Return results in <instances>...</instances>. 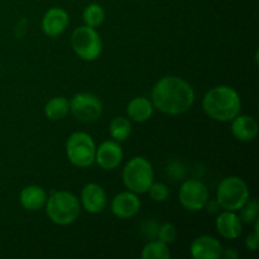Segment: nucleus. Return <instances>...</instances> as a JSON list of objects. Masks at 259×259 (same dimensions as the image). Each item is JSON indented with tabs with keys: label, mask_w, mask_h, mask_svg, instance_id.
Instances as JSON below:
<instances>
[{
	"label": "nucleus",
	"mask_w": 259,
	"mask_h": 259,
	"mask_svg": "<svg viewBox=\"0 0 259 259\" xmlns=\"http://www.w3.org/2000/svg\"><path fill=\"white\" fill-rule=\"evenodd\" d=\"M194 89L189 82L176 76L161 78L152 90L153 106L168 115L186 113L194 105Z\"/></svg>",
	"instance_id": "f257e3e1"
},
{
	"label": "nucleus",
	"mask_w": 259,
	"mask_h": 259,
	"mask_svg": "<svg viewBox=\"0 0 259 259\" xmlns=\"http://www.w3.org/2000/svg\"><path fill=\"white\" fill-rule=\"evenodd\" d=\"M240 96L230 86L212 88L202 99V108L211 119L218 121H232L240 113Z\"/></svg>",
	"instance_id": "f03ea898"
},
{
	"label": "nucleus",
	"mask_w": 259,
	"mask_h": 259,
	"mask_svg": "<svg viewBox=\"0 0 259 259\" xmlns=\"http://www.w3.org/2000/svg\"><path fill=\"white\" fill-rule=\"evenodd\" d=\"M46 211L51 222L57 225H70L80 215V204L75 195L67 191L53 192L46 201Z\"/></svg>",
	"instance_id": "7ed1b4c3"
},
{
	"label": "nucleus",
	"mask_w": 259,
	"mask_h": 259,
	"mask_svg": "<svg viewBox=\"0 0 259 259\" xmlns=\"http://www.w3.org/2000/svg\"><path fill=\"white\" fill-rule=\"evenodd\" d=\"M249 200V189L240 177H225L218 186L217 201L228 211H237Z\"/></svg>",
	"instance_id": "20e7f679"
},
{
	"label": "nucleus",
	"mask_w": 259,
	"mask_h": 259,
	"mask_svg": "<svg viewBox=\"0 0 259 259\" xmlns=\"http://www.w3.org/2000/svg\"><path fill=\"white\" fill-rule=\"evenodd\" d=\"M153 168L144 157H133L123 169V182L129 191L134 194L148 192L153 184Z\"/></svg>",
	"instance_id": "39448f33"
},
{
	"label": "nucleus",
	"mask_w": 259,
	"mask_h": 259,
	"mask_svg": "<svg viewBox=\"0 0 259 259\" xmlns=\"http://www.w3.org/2000/svg\"><path fill=\"white\" fill-rule=\"evenodd\" d=\"M66 153L71 163L76 167H89L95 162L96 147L88 133L76 132L71 134L66 143Z\"/></svg>",
	"instance_id": "423d86ee"
},
{
	"label": "nucleus",
	"mask_w": 259,
	"mask_h": 259,
	"mask_svg": "<svg viewBox=\"0 0 259 259\" xmlns=\"http://www.w3.org/2000/svg\"><path fill=\"white\" fill-rule=\"evenodd\" d=\"M71 45L80 58L85 61H94L100 56L103 42L95 28L83 25L73 30L71 35Z\"/></svg>",
	"instance_id": "0eeeda50"
},
{
	"label": "nucleus",
	"mask_w": 259,
	"mask_h": 259,
	"mask_svg": "<svg viewBox=\"0 0 259 259\" xmlns=\"http://www.w3.org/2000/svg\"><path fill=\"white\" fill-rule=\"evenodd\" d=\"M70 111L82 123H93L100 118L103 104L98 96L88 93L76 94L70 101Z\"/></svg>",
	"instance_id": "6e6552de"
},
{
	"label": "nucleus",
	"mask_w": 259,
	"mask_h": 259,
	"mask_svg": "<svg viewBox=\"0 0 259 259\" xmlns=\"http://www.w3.org/2000/svg\"><path fill=\"white\" fill-rule=\"evenodd\" d=\"M180 202L189 211H200L209 202V190L199 180H187L180 189Z\"/></svg>",
	"instance_id": "1a4fd4ad"
},
{
	"label": "nucleus",
	"mask_w": 259,
	"mask_h": 259,
	"mask_svg": "<svg viewBox=\"0 0 259 259\" xmlns=\"http://www.w3.org/2000/svg\"><path fill=\"white\" fill-rule=\"evenodd\" d=\"M123 159V149L116 141L103 142L98 147L95 153V161L104 169H114L120 164Z\"/></svg>",
	"instance_id": "9d476101"
},
{
	"label": "nucleus",
	"mask_w": 259,
	"mask_h": 259,
	"mask_svg": "<svg viewBox=\"0 0 259 259\" xmlns=\"http://www.w3.org/2000/svg\"><path fill=\"white\" fill-rule=\"evenodd\" d=\"M141 209V200L132 191L120 192L111 201V211L120 219H129L138 214Z\"/></svg>",
	"instance_id": "9b49d317"
},
{
	"label": "nucleus",
	"mask_w": 259,
	"mask_h": 259,
	"mask_svg": "<svg viewBox=\"0 0 259 259\" xmlns=\"http://www.w3.org/2000/svg\"><path fill=\"white\" fill-rule=\"evenodd\" d=\"M223 247L219 240L210 235H201L191 243V255L195 259H218L222 257Z\"/></svg>",
	"instance_id": "f8f14e48"
},
{
	"label": "nucleus",
	"mask_w": 259,
	"mask_h": 259,
	"mask_svg": "<svg viewBox=\"0 0 259 259\" xmlns=\"http://www.w3.org/2000/svg\"><path fill=\"white\" fill-rule=\"evenodd\" d=\"M68 22H70V19H68V14L65 9L51 8L43 17L42 29L48 37H57L65 32Z\"/></svg>",
	"instance_id": "ddd939ff"
},
{
	"label": "nucleus",
	"mask_w": 259,
	"mask_h": 259,
	"mask_svg": "<svg viewBox=\"0 0 259 259\" xmlns=\"http://www.w3.org/2000/svg\"><path fill=\"white\" fill-rule=\"evenodd\" d=\"M83 209L90 214H98L105 209L106 194L98 184H88L81 192Z\"/></svg>",
	"instance_id": "4468645a"
},
{
	"label": "nucleus",
	"mask_w": 259,
	"mask_h": 259,
	"mask_svg": "<svg viewBox=\"0 0 259 259\" xmlns=\"http://www.w3.org/2000/svg\"><path fill=\"white\" fill-rule=\"evenodd\" d=\"M215 224L219 234L227 239H237L242 234V220L234 211L225 210L217 218Z\"/></svg>",
	"instance_id": "2eb2a0df"
},
{
	"label": "nucleus",
	"mask_w": 259,
	"mask_h": 259,
	"mask_svg": "<svg viewBox=\"0 0 259 259\" xmlns=\"http://www.w3.org/2000/svg\"><path fill=\"white\" fill-rule=\"evenodd\" d=\"M232 121V133L238 141L250 142L257 137L258 124L254 118L238 114Z\"/></svg>",
	"instance_id": "dca6fc26"
},
{
	"label": "nucleus",
	"mask_w": 259,
	"mask_h": 259,
	"mask_svg": "<svg viewBox=\"0 0 259 259\" xmlns=\"http://www.w3.org/2000/svg\"><path fill=\"white\" fill-rule=\"evenodd\" d=\"M19 200L24 209L29 210V211H38L46 205L47 194L40 186L30 185V186L24 187L22 190Z\"/></svg>",
	"instance_id": "f3484780"
},
{
	"label": "nucleus",
	"mask_w": 259,
	"mask_h": 259,
	"mask_svg": "<svg viewBox=\"0 0 259 259\" xmlns=\"http://www.w3.org/2000/svg\"><path fill=\"white\" fill-rule=\"evenodd\" d=\"M126 113L132 120L137 123H143L148 120L153 114V104L147 98H134L129 101L126 106Z\"/></svg>",
	"instance_id": "a211bd4d"
},
{
	"label": "nucleus",
	"mask_w": 259,
	"mask_h": 259,
	"mask_svg": "<svg viewBox=\"0 0 259 259\" xmlns=\"http://www.w3.org/2000/svg\"><path fill=\"white\" fill-rule=\"evenodd\" d=\"M70 111V101L62 96L53 98L46 104L45 113L50 120H61Z\"/></svg>",
	"instance_id": "6ab92c4d"
},
{
	"label": "nucleus",
	"mask_w": 259,
	"mask_h": 259,
	"mask_svg": "<svg viewBox=\"0 0 259 259\" xmlns=\"http://www.w3.org/2000/svg\"><path fill=\"white\" fill-rule=\"evenodd\" d=\"M142 258L143 259H168L171 258L168 247L166 243L161 240H152L148 244L144 245L142 250Z\"/></svg>",
	"instance_id": "aec40b11"
},
{
	"label": "nucleus",
	"mask_w": 259,
	"mask_h": 259,
	"mask_svg": "<svg viewBox=\"0 0 259 259\" xmlns=\"http://www.w3.org/2000/svg\"><path fill=\"white\" fill-rule=\"evenodd\" d=\"M109 131H110V134L114 138V141L123 142L125 139H128L129 136H131L132 124L124 116H118V118H114L110 121Z\"/></svg>",
	"instance_id": "412c9836"
},
{
	"label": "nucleus",
	"mask_w": 259,
	"mask_h": 259,
	"mask_svg": "<svg viewBox=\"0 0 259 259\" xmlns=\"http://www.w3.org/2000/svg\"><path fill=\"white\" fill-rule=\"evenodd\" d=\"M83 22H85L86 25L93 28L100 27L101 24L105 20V10L103 9V7L96 3H93V4L88 5L83 10Z\"/></svg>",
	"instance_id": "4be33fe9"
},
{
	"label": "nucleus",
	"mask_w": 259,
	"mask_h": 259,
	"mask_svg": "<svg viewBox=\"0 0 259 259\" xmlns=\"http://www.w3.org/2000/svg\"><path fill=\"white\" fill-rule=\"evenodd\" d=\"M240 210H242V218H240V220L244 222L245 224H250V223L255 222L258 219L259 205L254 200L245 202V205Z\"/></svg>",
	"instance_id": "5701e85b"
},
{
	"label": "nucleus",
	"mask_w": 259,
	"mask_h": 259,
	"mask_svg": "<svg viewBox=\"0 0 259 259\" xmlns=\"http://www.w3.org/2000/svg\"><path fill=\"white\" fill-rule=\"evenodd\" d=\"M157 235H158V240L166 243L167 245L171 244V243L175 242L177 237V229L174 224L171 223H166L162 227H159L158 232H157Z\"/></svg>",
	"instance_id": "b1692460"
},
{
	"label": "nucleus",
	"mask_w": 259,
	"mask_h": 259,
	"mask_svg": "<svg viewBox=\"0 0 259 259\" xmlns=\"http://www.w3.org/2000/svg\"><path fill=\"white\" fill-rule=\"evenodd\" d=\"M148 192L151 199L158 202H162L164 201V200H167V197H168L169 195L168 187H167L164 184H162V182H156V184L153 182V184L151 185V187H149Z\"/></svg>",
	"instance_id": "393cba45"
},
{
	"label": "nucleus",
	"mask_w": 259,
	"mask_h": 259,
	"mask_svg": "<svg viewBox=\"0 0 259 259\" xmlns=\"http://www.w3.org/2000/svg\"><path fill=\"white\" fill-rule=\"evenodd\" d=\"M258 239H259V220H255V228L254 233L253 234H249L247 238H245V247H247L248 250L250 252H254L258 248Z\"/></svg>",
	"instance_id": "a878e982"
},
{
	"label": "nucleus",
	"mask_w": 259,
	"mask_h": 259,
	"mask_svg": "<svg viewBox=\"0 0 259 259\" xmlns=\"http://www.w3.org/2000/svg\"><path fill=\"white\" fill-rule=\"evenodd\" d=\"M222 257L227 259H235L238 258V253L235 252V249H233V248H229V249H225V250L223 249Z\"/></svg>",
	"instance_id": "bb28decb"
}]
</instances>
